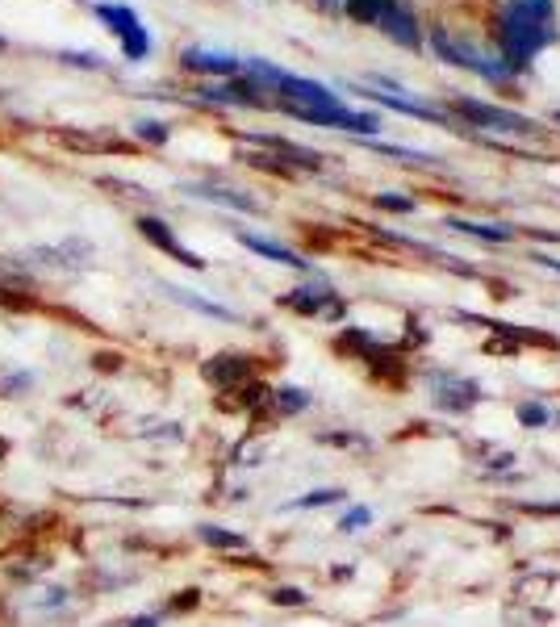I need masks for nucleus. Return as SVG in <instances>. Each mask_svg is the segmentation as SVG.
I'll return each mask as SVG.
<instances>
[{
    "mask_svg": "<svg viewBox=\"0 0 560 627\" xmlns=\"http://www.w3.org/2000/svg\"><path fill=\"white\" fill-rule=\"evenodd\" d=\"M519 418H523L527 427H548V410L544 406H531L527 402V406H519Z\"/></svg>",
    "mask_w": 560,
    "mask_h": 627,
    "instance_id": "24",
    "label": "nucleus"
},
{
    "mask_svg": "<svg viewBox=\"0 0 560 627\" xmlns=\"http://www.w3.org/2000/svg\"><path fill=\"white\" fill-rule=\"evenodd\" d=\"M130 627H159V619H151V615H143V619H134Z\"/></svg>",
    "mask_w": 560,
    "mask_h": 627,
    "instance_id": "27",
    "label": "nucleus"
},
{
    "mask_svg": "<svg viewBox=\"0 0 560 627\" xmlns=\"http://www.w3.org/2000/svg\"><path fill=\"white\" fill-rule=\"evenodd\" d=\"M431 46H435L439 59H448V63L464 67V72H473V76H485V80H494V84L510 80L506 59H494V55L481 51V46L469 42V38H456V34H448V30H435V34H431Z\"/></svg>",
    "mask_w": 560,
    "mask_h": 627,
    "instance_id": "2",
    "label": "nucleus"
},
{
    "mask_svg": "<svg viewBox=\"0 0 560 627\" xmlns=\"http://www.w3.org/2000/svg\"><path fill=\"white\" fill-rule=\"evenodd\" d=\"M168 297H172V301H180V306L197 310V314H209V318H222V322H230V318H235V314H230L226 306H218V301H205V297H197V293H189V289H176V285H168Z\"/></svg>",
    "mask_w": 560,
    "mask_h": 627,
    "instance_id": "13",
    "label": "nucleus"
},
{
    "mask_svg": "<svg viewBox=\"0 0 560 627\" xmlns=\"http://www.w3.org/2000/svg\"><path fill=\"white\" fill-rule=\"evenodd\" d=\"M197 197H205V201H218V205H235V209H247V214H255V205L251 197H239V193H230V189H193Z\"/></svg>",
    "mask_w": 560,
    "mask_h": 627,
    "instance_id": "18",
    "label": "nucleus"
},
{
    "mask_svg": "<svg viewBox=\"0 0 560 627\" xmlns=\"http://www.w3.org/2000/svg\"><path fill=\"white\" fill-rule=\"evenodd\" d=\"M477 385L473 381H460V377H435V402L448 406V410H469L477 406Z\"/></svg>",
    "mask_w": 560,
    "mask_h": 627,
    "instance_id": "8",
    "label": "nucleus"
},
{
    "mask_svg": "<svg viewBox=\"0 0 560 627\" xmlns=\"http://www.w3.org/2000/svg\"><path fill=\"white\" fill-rule=\"evenodd\" d=\"M72 602H76L72 590H63V586H30L9 602V615H13L17 627H38V623L63 619L67 611H72Z\"/></svg>",
    "mask_w": 560,
    "mask_h": 627,
    "instance_id": "3",
    "label": "nucleus"
},
{
    "mask_svg": "<svg viewBox=\"0 0 560 627\" xmlns=\"http://www.w3.org/2000/svg\"><path fill=\"white\" fill-rule=\"evenodd\" d=\"M456 113H464L469 122L477 126H489V130H535L531 118H523V113H510V109H498V105H485V101H456Z\"/></svg>",
    "mask_w": 560,
    "mask_h": 627,
    "instance_id": "5",
    "label": "nucleus"
},
{
    "mask_svg": "<svg viewBox=\"0 0 560 627\" xmlns=\"http://www.w3.org/2000/svg\"><path fill=\"white\" fill-rule=\"evenodd\" d=\"M272 602H276V607H306V594H301V590H293V586H280V590H272Z\"/></svg>",
    "mask_w": 560,
    "mask_h": 627,
    "instance_id": "23",
    "label": "nucleus"
},
{
    "mask_svg": "<svg viewBox=\"0 0 560 627\" xmlns=\"http://www.w3.org/2000/svg\"><path fill=\"white\" fill-rule=\"evenodd\" d=\"M34 385L30 373H13V368H0V398H21Z\"/></svg>",
    "mask_w": 560,
    "mask_h": 627,
    "instance_id": "19",
    "label": "nucleus"
},
{
    "mask_svg": "<svg viewBox=\"0 0 560 627\" xmlns=\"http://www.w3.org/2000/svg\"><path fill=\"white\" fill-rule=\"evenodd\" d=\"M184 67L189 72H209V76H235L239 59L226 51H201V46H193V51H184Z\"/></svg>",
    "mask_w": 560,
    "mask_h": 627,
    "instance_id": "10",
    "label": "nucleus"
},
{
    "mask_svg": "<svg viewBox=\"0 0 560 627\" xmlns=\"http://www.w3.org/2000/svg\"><path fill=\"white\" fill-rule=\"evenodd\" d=\"M97 17L122 38V46H126L130 59H143V55L151 51V38H147L143 26H138V17H134L130 9H122V5H97Z\"/></svg>",
    "mask_w": 560,
    "mask_h": 627,
    "instance_id": "4",
    "label": "nucleus"
},
{
    "mask_svg": "<svg viewBox=\"0 0 560 627\" xmlns=\"http://www.w3.org/2000/svg\"><path fill=\"white\" fill-rule=\"evenodd\" d=\"M368 519H372L368 506H352V510H347V515L339 519V531H360V527H368Z\"/></svg>",
    "mask_w": 560,
    "mask_h": 627,
    "instance_id": "22",
    "label": "nucleus"
},
{
    "mask_svg": "<svg viewBox=\"0 0 560 627\" xmlns=\"http://www.w3.org/2000/svg\"><path fill=\"white\" fill-rule=\"evenodd\" d=\"M138 134H143V138H155V143H159V138H168V130H159V122H143V126H138Z\"/></svg>",
    "mask_w": 560,
    "mask_h": 627,
    "instance_id": "26",
    "label": "nucleus"
},
{
    "mask_svg": "<svg viewBox=\"0 0 560 627\" xmlns=\"http://www.w3.org/2000/svg\"><path fill=\"white\" fill-rule=\"evenodd\" d=\"M138 230H143V235H147V239H151L155 247L172 251V255H176V260H180L184 268H205V260H197V255H193L189 247H180V243H176V235H172V230L163 226L159 218H138Z\"/></svg>",
    "mask_w": 560,
    "mask_h": 627,
    "instance_id": "6",
    "label": "nucleus"
},
{
    "mask_svg": "<svg viewBox=\"0 0 560 627\" xmlns=\"http://www.w3.org/2000/svg\"><path fill=\"white\" fill-rule=\"evenodd\" d=\"M368 97H377L381 105L389 109H398V113H414V118H439V113L423 101H414V97H402V88L398 84H389V80H377V92H368Z\"/></svg>",
    "mask_w": 560,
    "mask_h": 627,
    "instance_id": "11",
    "label": "nucleus"
},
{
    "mask_svg": "<svg viewBox=\"0 0 560 627\" xmlns=\"http://www.w3.org/2000/svg\"><path fill=\"white\" fill-rule=\"evenodd\" d=\"M552 38H556L552 17L535 13L531 5H523V0H510V5L498 13V42H502V55H506L510 72L531 63Z\"/></svg>",
    "mask_w": 560,
    "mask_h": 627,
    "instance_id": "1",
    "label": "nucleus"
},
{
    "mask_svg": "<svg viewBox=\"0 0 560 627\" xmlns=\"http://www.w3.org/2000/svg\"><path fill=\"white\" fill-rule=\"evenodd\" d=\"M377 205H381V209H393V214H410V209H414L410 197H393V193H381Z\"/></svg>",
    "mask_w": 560,
    "mask_h": 627,
    "instance_id": "25",
    "label": "nucleus"
},
{
    "mask_svg": "<svg viewBox=\"0 0 560 627\" xmlns=\"http://www.w3.org/2000/svg\"><path fill=\"white\" fill-rule=\"evenodd\" d=\"M377 26H381L393 42H402V46H418V42H423V38H418V21L398 5V0H393V5L377 17Z\"/></svg>",
    "mask_w": 560,
    "mask_h": 627,
    "instance_id": "9",
    "label": "nucleus"
},
{
    "mask_svg": "<svg viewBox=\"0 0 560 627\" xmlns=\"http://www.w3.org/2000/svg\"><path fill=\"white\" fill-rule=\"evenodd\" d=\"M197 540L209 544V548H247L243 536H235V531H222V527H197Z\"/></svg>",
    "mask_w": 560,
    "mask_h": 627,
    "instance_id": "17",
    "label": "nucleus"
},
{
    "mask_svg": "<svg viewBox=\"0 0 560 627\" xmlns=\"http://www.w3.org/2000/svg\"><path fill=\"white\" fill-rule=\"evenodd\" d=\"M310 402H314V398H310L306 389H297V385H280V389L272 393V406H276L280 414H301Z\"/></svg>",
    "mask_w": 560,
    "mask_h": 627,
    "instance_id": "15",
    "label": "nucleus"
},
{
    "mask_svg": "<svg viewBox=\"0 0 560 627\" xmlns=\"http://www.w3.org/2000/svg\"><path fill=\"white\" fill-rule=\"evenodd\" d=\"M540 264H548V268H556V272H560V260H552V255H540Z\"/></svg>",
    "mask_w": 560,
    "mask_h": 627,
    "instance_id": "28",
    "label": "nucleus"
},
{
    "mask_svg": "<svg viewBox=\"0 0 560 627\" xmlns=\"http://www.w3.org/2000/svg\"><path fill=\"white\" fill-rule=\"evenodd\" d=\"M322 301H331V289H297L293 297H289V306L293 310H301V314H318L322 310Z\"/></svg>",
    "mask_w": 560,
    "mask_h": 627,
    "instance_id": "16",
    "label": "nucleus"
},
{
    "mask_svg": "<svg viewBox=\"0 0 560 627\" xmlns=\"http://www.w3.org/2000/svg\"><path fill=\"white\" fill-rule=\"evenodd\" d=\"M452 230H464V235H477V239H489V243H506L515 230L510 226H498V222H464V218H448Z\"/></svg>",
    "mask_w": 560,
    "mask_h": 627,
    "instance_id": "14",
    "label": "nucleus"
},
{
    "mask_svg": "<svg viewBox=\"0 0 560 627\" xmlns=\"http://www.w3.org/2000/svg\"><path fill=\"white\" fill-rule=\"evenodd\" d=\"M239 243L243 247H251L255 255H264V260H272V264H285V268H310L306 260H301V255H293L289 247H280V243H268V239H260V235H239Z\"/></svg>",
    "mask_w": 560,
    "mask_h": 627,
    "instance_id": "12",
    "label": "nucleus"
},
{
    "mask_svg": "<svg viewBox=\"0 0 560 627\" xmlns=\"http://www.w3.org/2000/svg\"><path fill=\"white\" fill-rule=\"evenodd\" d=\"M556 122H560V113H556Z\"/></svg>",
    "mask_w": 560,
    "mask_h": 627,
    "instance_id": "29",
    "label": "nucleus"
},
{
    "mask_svg": "<svg viewBox=\"0 0 560 627\" xmlns=\"http://www.w3.org/2000/svg\"><path fill=\"white\" fill-rule=\"evenodd\" d=\"M389 5H393V0H352V5H347V13L360 17V21H372V26H377V17H381Z\"/></svg>",
    "mask_w": 560,
    "mask_h": 627,
    "instance_id": "20",
    "label": "nucleus"
},
{
    "mask_svg": "<svg viewBox=\"0 0 560 627\" xmlns=\"http://www.w3.org/2000/svg\"><path fill=\"white\" fill-rule=\"evenodd\" d=\"M343 498V490H314V494H306V498H297V502H289V510H310V506H331V502H339Z\"/></svg>",
    "mask_w": 560,
    "mask_h": 627,
    "instance_id": "21",
    "label": "nucleus"
},
{
    "mask_svg": "<svg viewBox=\"0 0 560 627\" xmlns=\"http://www.w3.org/2000/svg\"><path fill=\"white\" fill-rule=\"evenodd\" d=\"M201 373H205V381H214L218 389H235V385H243L251 377V364L243 356H218V360H209Z\"/></svg>",
    "mask_w": 560,
    "mask_h": 627,
    "instance_id": "7",
    "label": "nucleus"
}]
</instances>
